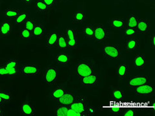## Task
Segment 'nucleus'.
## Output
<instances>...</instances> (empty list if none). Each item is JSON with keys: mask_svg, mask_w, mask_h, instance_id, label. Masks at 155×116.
<instances>
[{"mask_svg": "<svg viewBox=\"0 0 155 116\" xmlns=\"http://www.w3.org/2000/svg\"><path fill=\"white\" fill-rule=\"evenodd\" d=\"M62 1H67V0H62Z\"/></svg>", "mask_w": 155, "mask_h": 116, "instance_id": "48", "label": "nucleus"}, {"mask_svg": "<svg viewBox=\"0 0 155 116\" xmlns=\"http://www.w3.org/2000/svg\"><path fill=\"white\" fill-rule=\"evenodd\" d=\"M28 18V14L25 12H21L19 13L18 16L15 18V23L19 25V24L24 23L27 19Z\"/></svg>", "mask_w": 155, "mask_h": 116, "instance_id": "27", "label": "nucleus"}, {"mask_svg": "<svg viewBox=\"0 0 155 116\" xmlns=\"http://www.w3.org/2000/svg\"><path fill=\"white\" fill-rule=\"evenodd\" d=\"M151 46L153 48H155V34H153L151 36Z\"/></svg>", "mask_w": 155, "mask_h": 116, "instance_id": "43", "label": "nucleus"}, {"mask_svg": "<svg viewBox=\"0 0 155 116\" xmlns=\"http://www.w3.org/2000/svg\"><path fill=\"white\" fill-rule=\"evenodd\" d=\"M66 116H81V115L79 113L75 112L74 110L69 108V110H68L67 112Z\"/></svg>", "mask_w": 155, "mask_h": 116, "instance_id": "39", "label": "nucleus"}, {"mask_svg": "<svg viewBox=\"0 0 155 116\" xmlns=\"http://www.w3.org/2000/svg\"><path fill=\"white\" fill-rule=\"evenodd\" d=\"M36 8L38 12L41 13H45L48 11V7H47V5L43 2V0H36Z\"/></svg>", "mask_w": 155, "mask_h": 116, "instance_id": "26", "label": "nucleus"}, {"mask_svg": "<svg viewBox=\"0 0 155 116\" xmlns=\"http://www.w3.org/2000/svg\"><path fill=\"white\" fill-rule=\"evenodd\" d=\"M76 74L79 78H84L93 74V67L88 63L80 62L76 66Z\"/></svg>", "mask_w": 155, "mask_h": 116, "instance_id": "3", "label": "nucleus"}, {"mask_svg": "<svg viewBox=\"0 0 155 116\" xmlns=\"http://www.w3.org/2000/svg\"><path fill=\"white\" fill-rule=\"evenodd\" d=\"M58 49L65 50L68 48L67 47V38L64 34H59L57 43L56 45Z\"/></svg>", "mask_w": 155, "mask_h": 116, "instance_id": "20", "label": "nucleus"}, {"mask_svg": "<svg viewBox=\"0 0 155 116\" xmlns=\"http://www.w3.org/2000/svg\"><path fill=\"white\" fill-rule=\"evenodd\" d=\"M148 78L145 76H132L128 81V85L130 87H136L147 83Z\"/></svg>", "mask_w": 155, "mask_h": 116, "instance_id": "8", "label": "nucleus"}, {"mask_svg": "<svg viewBox=\"0 0 155 116\" xmlns=\"http://www.w3.org/2000/svg\"><path fill=\"white\" fill-rule=\"evenodd\" d=\"M145 66V60L144 56L142 54L136 55L134 60V67L136 69H143Z\"/></svg>", "mask_w": 155, "mask_h": 116, "instance_id": "15", "label": "nucleus"}, {"mask_svg": "<svg viewBox=\"0 0 155 116\" xmlns=\"http://www.w3.org/2000/svg\"><path fill=\"white\" fill-rule=\"evenodd\" d=\"M128 65L127 64H122L118 66L117 74L120 78H123L127 74Z\"/></svg>", "mask_w": 155, "mask_h": 116, "instance_id": "28", "label": "nucleus"}, {"mask_svg": "<svg viewBox=\"0 0 155 116\" xmlns=\"http://www.w3.org/2000/svg\"><path fill=\"white\" fill-rule=\"evenodd\" d=\"M33 1V0H21V2L22 3H27V4H28V3H31Z\"/></svg>", "mask_w": 155, "mask_h": 116, "instance_id": "44", "label": "nucleus"}, {"mask_svg": "<svg viewBox=\"0 0 155 116\" xmlns=\"http://www.w3.org/2000/svg\"><path fill=\"white\" fill-rule=\"evenodd\" d=\"M76 97L74 95L70 92H65V93L63 95L60 99H58L57 101L61 105L69 106L75 101Z\"/></svg>", "mask_w": 155, "mask_h": 116, "instance_id": "10", "label": "nucleus"}, {"mask_svg": "<svg viewBox=\"0 0 155 116\" xmlns=\"http://www.w3.org/2000/svg\"><path fill=\"white\" fill-rule=\"evenodd\" d=\"M1 90H2V87H1V86H0V91H1Z\"/></svg>", "mask_w": 155, "mask_h": 116, "instance_id": "47", "label": "nucleus"}, {"mask_svg": "<svg viewBox=\"0 0 155 116\" xmlns=\"http://www.w3.org/2000/svg\"><path fill=\"white\" fill-rule=\"evenodd\" d=\"M7 75H8V73L5 66V65H0V76H4Z\"/></svg>", "mask_w": 155, "mask_h": 116, "instance_id": "40", "label": "nucleus"}, {"mask_svg": "<svg viewBox=\"0 0 155 116\" xmlns=\"http://www.w3.org/2000/svg\"><path fill=\"white\" fill-rule=\"evenodd\" d=\"M12 31V25L11 22L5 21L0 24V36L2 37L8 36Z\"/></svg>", "mask_w": 155, "mask_h": 116, "instance_id": "13", "label": "nucleus"}, {"mask_svg": "<svg viewBox=\"0 0 155 116\" xmlns=\"http://www.w3.org/2000/svg\"><path fill=\"white\" fill-rule=\"evenodd\" d=\"M112 96L114 99L122 100L124 97V94L122 90L120 89H115L112 92Z\"/></svg>", "mask_w": 155, "mask_h": 116, "instance_id": "34", "label": "nucleus"}, {"mask_svg": "<svg viewBox=\"0 0 155 116\" xmlns=\"http://www.w3.org/2000/svg\"><path fill=\"white\" fill-rule=\"evenodd\" d=\"M69 108L74 110L75 112L79 113L81 116L89 115V108L87 106L85 99L83 96H78L75 101L69 106Z\"/></svg>", "mask_w": 155, "mask_h": 116, "instance_id": "1", "label": "nucleus"}, {"mask_svg": "<svg viewBox=\"0 0 155 116\" xmlns=\"http://www.w3.org/2000/svg\"><path fill=\"white\" fill-rule=\"evenodd\" d=\"M40 72V68L35 65H23L19 70V74L27 77L36 76Z\"/></svg>", "mask_w": 155, "mask_h": 116, "instance_id": "5", "label": "nucleus"}, {"mask_svg": "<svg viewBox=\"0 0 155 116\" xmlns=\"http://www.w3.org/2000/svg\"><path fill=\"white\" fill-rule=\"evenodd\" d=\"M77 45H78V40H77L76 37L72 39H69V40H67L68 48H76Z\"/></svg>", "mask_w": 155, "mask_h": 116, "instance_id": "37", "label": "nucleus"}, {"mask_svg": "<svg viewBox=\"0 0 155 116\" xmlns=\"http://www.w3.org/2000/svg\"><path fill=\"white\" fill-rule=\"evenodd\" d=\"M149 27L150 25L147 20L143 19H138L137 26L136 28H137V31L140 33L146 34L149 31Z\"/></svg>", "mask_w": 155, "mask_h": 116, "instance_id": "14", "label": "nucleus"}, {"mask_svg": "<svg viewBox=\"0 0 155 116\" xmlns=\"http://www.w3.org/2000/svg\"><path fill=\"white\" fill-rule=\"evenodd\" d=\"M21 12V10L19 8H8L3 12V16L6 18H16L18 14Z\"/></svg>", "mask_w": 155, "mask_h": 116, "instance_id": "22", "label": "nucleus"}, {"mask_svg": "<svg viewBox=\"0 0 155 116\" xmlns=\"http://www.w3.org/2000/svg\"><path fill=\"white\" fill-rule=\"evenodd\" d=\"M58 77V70L54 66H48L46 68L43 79L48 85H53L56 83Z\"/></svg>", "mask_w": 155, "mask_h": 116, "instance_id": "2", "label": "nucleus"}, {"mask_svg": "<svg viewBox=\"0 0 155 116\" xmlns=\"http://www.w3.org/2000/svg\"><path fill=\"white\" fill-rule=\"evenodd\" d=\"M17 66L18 61L16 60H11L6 62V63L5 64V66L7 70L8 76H14L17 74Z\"/></svg>", "mask_w": 155, "mask_h": 116, "instance_id": "11", "label": "nucleus"}, {"mask_svg": "<svg viewBox=\"0 0 155 116\" xmlns=\"http://www.w3.org/2000/svg\"><path fill=\"white\" fill-rule=\"evenodd\" d=\"M36 23L35 21V20L32 19H29V18H28L26 20V21L24 23L25 28L26 29H27V30L30 31L31 32L32 31V30L34 29V28H35V27L36 26Z\"/></svg>", "mask_w": 155, "mask_h": 116, "instance_id": "32", "label": "nucleus"}, {"mask_svg": "<svg viewBox=\"0 0 155 116\" xmlns=\"http://www.w3.org/2000/svg\"><path fill=\"white\" fill-rule=\"evenodd\" d=\"M138 19L137 18V16L135 14H133L130 15V16L129 17L128 21L127 23V27L128 28H137V23H138Z\"/></svg>", "mask_w": 155, "mask_h": 116, "instance_id": "29", "label": "nucleus"}, {"mask_svg": "<svg viewBox=\"0 0 155 116\" xmlns=\"http://www.w3.org/2000/svg\"><path fill=\"white\" fill-rule=\"evenodd\" d=\"M2 115H3V111H2L1 106H0V116H2Z\"/></svg>", "mask_w": 155, "mask_h": 116, "instance_id": "46", "label": "nucleus"}, {"mask_svg": "<svg viewBox=\"0 0 155 116\" xmlns=\"http://www.w3.org/2000/svg\"><path fill=\"white\" fill-rule=\"evenodd\" d=\"M110 110L111 111V112L112 113L118 114L122 112V108L120 107H117V106H114V107H111L110 108Z\"/></svg>", "mask_w": 155, "mask_h": 116, "instance_id": "42", "label": "nucleus"}, {"mask_svg": "<svg viewBox=\"0 0 155 116\" xmlns=\"http://www.w3.org/2000/svg\"><path fill=\"white\" fill-rule=\"evenodd\" d=\"M98 81V77L96 74H91L81 79L82 84L84 85H95Z\"/></svg>", "mask_w": 155, "mask_h": 116, "instance_id": "17", "label": "nucleus"}, {"mask_svg": "<svg viewBox=\"0 0 155 116\" xmlns=\"http://www.w3.org/2000/svg\"><path fill=\"white\" fill-rule=\"evenodd\" d=\"M69 106L61 105L58 106L56 110V115L58 116H66L67 110H69Z\"/></svg>", "mask_w": 155, "mask_h": 116, "instance_id": "30", "label": "nucleus"}, {"mask_svg": "<svg viewBox=\"0 0 155 116\" xmlns=\"http://www.w3.org/2000/svg\"><path fill=\"white\" fill-rule=\"evenodd\" d=\"M136 115V111L134 109H129L125 111L124 114V116H134Z\"/></svg>", "mask_w": 155, "mask_h": 116, "instance_id": "41", "label": "nucleus"}, {"mask_svg": "<svg viewBox=\"0 0 155 116\" xmlns=\"http://www.w3.org/2000/svg\"><path fill=\"white\" fill-rule=\"evenodd\" d=\"M133 91L134 94L137 95H149L154 93V87L152 85L145 83L134 87Z\"/></svg>", "mask_w": 155, "mask_h": 116, "instance_id": "6", "label": "nucleus"}, {"mask_svg": "<svg viewBox=\"0 0 155 116\" xmlns=\"http://www.w3.org/2000/svg\"><path fill=\"white\" fill-rule=\"evenodd\" d=\"M20 37L23 39H25V40H31L33 37L32 32L27 30L25 28L21 29L20 32Z\"/></svg>", "mask_w": 155, "mask_h": 116, "instance_id": "33", "label": "nucleus"}, {"mask_svg": "<svg viewBox=\"0 0 155 116\" xmlns=\"http://www.w3.org/2000/svg\"><path fill=\"white\" fill-rule=\"evenodd\" d=\"M65 92H66L65 89L64 88H63L62 86H58L51 92V98L53 100L57 101L65 93Z\"/></svg>", "mask_w": 155, "mask_h": 116, "instance_id": "24", "label": "nucleus"}, {"mask_svg": "<svg viewBox=\"0 0 155 116\" xmlns=\"http://www.w3.org/2000/svg\"><path fill=\"white\" fill-rule=\"evenodd\" d=\"M21 112L24 116L36 115V108L31 103L25 101L21 104Z\"/></svg>", "mask_w": 155, "mask_h": 116, "instance_id": "9", "label": "nucleus"}, {"mask_svg": "<svg viewBox=\"0 0 155 116\" xmlns=\"http://www.w3.org/2000/svg\"><path fill=\"white\" fill-rule=\"evenodd\" d=\"M138 47H139L138 40L135 38H130L127 40V43H126L125 50L128 52L133 51L136 49H137Z\"/></svg>", "mask_w": 155, "mask_h": 116, "instance_id": "21", "label": "nucleus"}, {"mask_svg": "<svg viewBox=\"0 0 155 116\" xmlns=\"http://www.w3.org/2000/svg\"><path fill=\"white\" fill-rule=\"evenodd\" d=\"M45 29L40 24H36L32 31V34L33 37L35 38H41L45 34Z\"/></svg>", "mask_w": 155, "mask_h": 116, "instance_id": "18", "label": "nucleus"}, {"mask_svg": "<svg viewBox=\"0 0 155 116\" xmlns=\"http://www.w3.org/2000/svg\"><path fill=\"white\" fill-rule=\"evenodd\" d=\"M107 37V29L101 25H98L94 27V35L93 39L96 41L101 42L106 40Z\"/></svg>", "mask_w": 155, "mask_h": 116, "instance_id": "7", "label": "nucleus"}, {"mask_svg": "<svg viewBox=\"0 0 155 116\" xmlns=\"http://www.w3.org/2000/svg\"><path fill=\"white\" fill-rule=\"evenodd\" d=\"M0 97L5 101V103L10 102L12 99V95L10 93L7 92L0 91Z\"/></svg>", "mask_w": 155, "mask_h": 116, "instance_id": "36", "label": "nucleus"}, {"mask_svg": "<svg viewBox=\"0 0 155 116\" xmlns=\"http://www.w3.org/2000/svg\"><path fill=\"white\" fill-rule=\"evenodd\" d=\"M83 34L85 38L93 39L94 35V27L91 25H86L83 28Z\"/></svg>", "mask_w": 155, "mask_h": 116, "instance_id": "25", "label": "nucleus"}, {"mask_svg": "<svg viewBox=\"0 0 155 116\" xmlns=\"http://www.w3.org/2000/svg\"><path fill=\"white\" fill-rule=\"evenodd\" d=\"M43 2L47 5L48 8H52L55 5L56 0H43Z\"/></svg>", "mask_w": 155, "mask_h": 116, "instance_id": "38", "label": "nucleus"}, {"mask_svg": "<svg viewBox=\"0 0 155 116\" xmlns=\"http://www.w3.org/2000/svg\"><path fill=\"white\" fill-rule=\"evenodd\" d=\"M56 62L60 65H65L69 63L70 61V56L66 53H60L56 57Z\"/></svg>", "mask_w": 155, "mask_h": 116, "instance_id": "19", "label": "nucleus"}, {"mask_svg": "<svg viewBox=\"0 0 155 116\" xmlns=\"http://www.w3.org/2000/svg\"><path fill=\"white\" fill-rule=\"evenodd\" d=\"M104 55L111 60H118L120 57V50L117 45H105L103 48Z\"/></svg>", "mask_w": 155, "mask_h": 116, "instance_id": "4", "label": "nucleus"}, {"mask_svg": "<svg viewBox=\"0 0 155 116\" xmlns=\"http://www.w3.org/2000/svg\"><path fill=\"white\" fill-rule=\"evenodd\" d=\"M4 103H5V101L2 99L1 97H0V106L3 105Z\"/></svg>", "mask_w": 155, "mask_h": 116, "instance_id": "45", "label": "nucleus"}, {"mask_svg": "<svg viewBox=\"0 0 155 116\" xmlns=\"http://www.w3.org/2000/svg\"><path fill=\"white\" fill-rule=\"evenodd\" d=\"M59 34L56 32L49 33L47 37V46L48 48H52L56 47Z\"/></svg>", "mask_w": 155, "mask_h": 116, "instance_id": "12", "label": "nucleus"}, {"mask_svg": "<svg viewBox=\"0 0 155 116\" xmlns=\"http://www.w3.org/2000/svg\"><path fill=\"white\" fill-rule=\"evenodd\" d=\"M65 34L67 40L76 37V32L74 28H68L65 31Z\"/></svg>", "mask_w": 155, "mask_h": 116, "instance_id": "35", "label": "nucleus"}, {"mask_svg": "<svg viewBox=\"0 0 155 116\" xmlns=\"http://www.w3.org/2000/svg\"><path fill=\"white\" fill-rule=\"evenodd\" d=\"M138 31L137 30V28H127L125 29L124 31V36L125 37H132L134 36L137 35Z\"/></svg>", "mask_w": 155, "mask_h": 116, "instance_id": "31", "label": "nucleus"}, {"mask_svg": "<svg viewBox=\"0 0 155 116\" xmlns=\"http://www.w3.org/2000/svg\"><path fill=\"white\" fill-rule=\"evenodd\" d=\"M85 19V14L81 11H77L72 16V23L74 24L82 23Z\"/></svg>", "mask_w": 155, "mask_h": 116, "instance_id": "23", "label": "nucleus"}, {"mask_svg": "<svg viewBox=\"0 0 155 116\" xmlns=\"http://www.w3.org/2000/svg\"><path fill=\"white\" fill-rule=\"evenodd\" d=\"M109 23L111 27L116 30H120V29H122L125 25V19L122 18H113L110 19Z\"/></svg>", "mask_w": 155, "mask_h": 116, "instance_id": "16", "label": "nucleus"}]
</instances>
